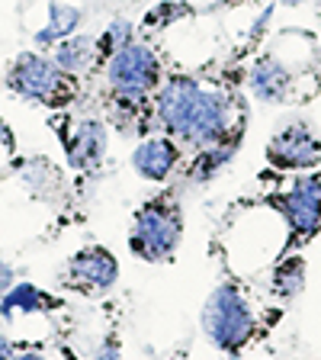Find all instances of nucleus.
<instances>
[{
    "mask_svg": "<svg viewBox=\"0 0 321 360\" xmlns=\"http://www.w3.org/2000/svg\"><path fill=\"white\" fill-rule=\"evenodd\" d=\"M202 331L225 354H238L254 338L257 319L235 283H218L202 306Z\"/></svg>",
    "mask_w": 321,
    "mask_h": 360,
    "instance_id": "1",
    "label": "nucleus"
},
{
    "mask_svg": "<svg viewBox=\"0 0 321 360\" xmlns=\"http://www.w3.org/2000/svg\"><path fill=\"white\" fill-rule=\"evenodd\" d=\"M180 238H183V212L171 196L142 202V210L132 219V235L129 248L142 261H171L177 255Z\"/></svg>",
    "mask_w": 321,
    "mask_h": 360,
    "instance_id": "2",
    "label": "nucleus"
},
{
    "mask_svg": "<svg viewBox=\"0 0 321 360\" xmlns=\"http://www.w3.org/2000/svg\"><path fill=\"white\" fill-rule=\"evenodd\" d=\"M74 81L77 77H67L52 58L36 52H22L7 75V84L13 94L42 106H67L77 90Z\"/></svg>",
    "mask_w": 321,
    "mask_h": 360,
    "instance_id": "3",
    "label": "nucleus"
},
{
    "mask_svg": "<svg viewBox=\"0 0 321 360\" xmlns=\"http://www.w3.org/2000/svg\"><path fill=\"white\" fill-rule=\"evenodd\" d=\"M106 87L122 100H148L161 87V61L148 45H126L106 58Z\"/></svg>",
    "mask_w": 321,
    "mask_h": 360,
    "instance_id": "4",
    "label": "nucleus"
},
{
    "mask_svg": "<svg viewBox=\"0 0 321 360\" xmlns=\"http://www.w3.org/2000/svg\"><path fill=\"white\" fill-rule=\"evenodd\" d=\"M235 112L238 103L235 97L222 94V90H206L202 87L199 100L193 106V116H190L187 129L180 135V142H187L190 148H209L218 142H232V129H235Z\"/></svg>",
    "mask_w": 321,
    "mask_h": 360,
    "instance_id": "5",
    "label": "nucleus"
},
{
    "mask_svg": "<svg viewBox=\"0 0 321 360\" xmlns=\"http://www.w3.org/2000/svg\"><path fill=\"white\" fill-rule=\"evenodd\" d=\"M273 206L283 212L286 225H289V245L296 241H308L321 232V174H302L273 196Z\"/></svg>",
    "mask_w": 321,
    "mask_h": 360,
    "instance_id": "6",
    "label": "nucleus"
},
{
    "mask_svg": "<svg viewBox=\"0 0 321 360\" xmlns=\"http://www.w3.org/2000/svg\"><path fill=\"white\" fill-rule=\"evenodd\" d=\"M267 161L280 171H312L321 165V142L308 126L296 122L277 132L267 145Z\"/></svg>",
    "mask_w": 321,
    "mask_h": 360,
    "instance_id": "7",
    "label": "nucleus"
},
{
    "mask_svg": "<svg viewBox=\"0 0 321 360\" xmlns=\"http://www.w3.org/2000/svg\"><path fill=\"white\" fill-rule=\"evenodd\" d=\"M65 277L74 290L93 292V296H97V292H106L116 286V280H119V261L112 257L110 248L90 245L67 261Z\"/></svg>",
    "mask_w": 321,
    "mask_h": 360,
    "instance_id": "8",
    "label": "nucleus"
},
{
    "mask_svg": "<svg viewBox=\"0 0 321 360\" xmlns=\"http://www.w3.org/2000/svg\"><path fill=\"white\" fill-rule=\"evenodd\" d=\"M199 94H202V84L193 81V77H171V81H164L161 87H157L155 116L173 139L183 135L190 116H193L196 100H199Z\"/></svg>",
    "mask_w": 321,
    "mask_h": 360,
    "instance_id": "9",
    "label": "nucleus"
},
{
    "mask_svg": "<svg viewBox=\"0 0 321 360\" xmlns=\"http://www.w3.org/2000/svg\"><path fill=\"white\" fill-rule=\"evenodd\" d=\"M180 165V145L164 135H151L132 151V167L151 184H164Z\"/></svg>",
    "mask_w": 321,
    "mask_h": 360,
    "instance_id": "10",
    "label": "nucleus"
},
{
    "mask_svg": "<svg viewBox=\"0 0 321 360\" xmlns=\"http://www.w3.org/2000/svg\"><path fill=\"white\" fill-rule=\"evenodd\" d=\"M67 165L74 171H90L97 167L106 155V126L100 120H84L74 126V132L65 139Z\"/></svg>",
    "mask_w": 321,
    "mask_h": 360,
    "instance_id": "11",
    "label": "nucleus"
},
{
    "mask_svg": "<svg viewBox=\"0 0 321 360\" xmlns=\"http://www.w3.org/2000/svg\"><path fill=\"white\" fill-rule=\"evenodd\" d=\"M247 84H251V94H254L257 100H263V103H286L296 77L289 75V68H286L283 61H277L273 55H263V58L251 68Z\"/></svg>",
    "mask_w": 321,
    "mask_h": 360,
    "instance_id": "12",
    "label": "nucleus"
},
{
    "mask_svg": "<svg viewBox=\"0 0 321 360\" xmlns=\"http://www.w3.org/2000/svg\"><path fill=\"white\" fill-rule=\"evenodd\" d=\"M52 61L67 77H81L100 61L97 42L90 36H67V39H61L58 45H52Z\"/></svg>",
    "mask_w": 321,
    "mask_h": 360,
    "instance_id": "13",
    "label": "nucleus"
},
{
    "mask_svg": "<svg viewBox=\"0 0 321 360\" xmlns=\"http://www.w3.org/2000/svg\"><path fill=\"white\" fill-rule=\"evenodd\" d=\"M48 306H55V300L39 290L36 283H13L7 290V296L0 300V315L13 319L16 312H45Z\"/></svg>",
    "mask_w": 321,
    "mask_h": 360,
    "instance_id": "14",
    "label": "nucleus"
},
{
    "mask_svg": "<svg viewBox=\"0 0 321 360\" xmlns=\"http://www.w3.org/2000/svg\"><path fill=\"white\" fill-rule=\"evenodd\" d=\"M81 20H84V13L77 7H67V4L55 0L52 7H48V26L36 32V42L39 45H58L61 39L74 36Z\"/></svg>",
    "mask_w": 321,
    "mask_h": 360,
    "instance_id": "15",
    "label": "nucleus"
},
{
    "mask_svg": "<svg viewBox=\"0 0 321 360\" xmlns=\"http://www.w3.org/2000/svg\"><path fill=\"white\" fill-rule=\"evenodd\" d=\"M232 158H235V145L232 142H218V145H209V148H199L193 167H190V177L193 180H209L212 174L222 171Z\"/></svg>",
    "mask_w": 321,
    "mask_h": 360,
    "instance_id": "16",
    "label": "nucleus"
},
{
    "mask_svg": "<svg viewBox=\"0 0 321 360\" xmlns=\"http://www.w3.org/2000/svg\"><path fill=\"white\" fill-rule=\"evenodd\" d=\"M302 283H306V264H302V257L283 261V267H277V274H273V290H277L283 300L299 296Z\"/></svg>",
    "mask_w": 321,
    "mask_h": 360,
    "instance_id": "17",
    "label": "nucleus"
},
{
    "mask_svg": "<svg viewBox=\"0 0 321 360\" xmlns=\"http://www.w3.org/2000/svg\"><path fill=\"white\" fill-rule=\"evenodd\" d=\"M135 39H132V22H126V20H116L112 26H106V32L97 39V55L100 58H110V55H116V52H122L126 45H132Z\"/></svg>",
    "mask_w": 321,
    "mask_h": 360,
    "instance_id": "18",
    "label": "nucleus"
},
{
    "mask_svg": "<svg viewBox=\"0 0 321 360\" xmlns=\"http://www.w3.org/2000/svg\"><path fill=\"white\" fill-rule=\"evenodd\" d=\"M10 286H13V270H10L7 261H0V300L7 296Z\"/></svg>",
    "mask_w": 321,
    "mask_h": 360,
    "instance_id": "19",
    "label": "nucleus"
},
{
    "mask_svg": "<svg viewBox=\"0 0 321 360\" xmlns=\"http://www.w3.org/2000/svg\"><path fill=\"white\" fill-rule=\"evenodd\" d=\"M97 360H122V357H119V351H116V345H103L97 354Z\"/></svg>",
    "mask_w": 321,
    "mask_h": 360,
    "instance_id": "20",
    "label": "nucleus"
},
{
    "mask_svg": "<svg viewBox=\"0 0 321 360\" xmlns=\"http://www.w3.org/2000/svg\"><path fill=\"white\" fill-rule=\"evenodd\" d=\"M13 357V345H10V338L0 331V360H10Z\"/></svg>",
    "mask_w": 321,
    "mask_h": 360,
    "instance_id": "21",
    "label": "nucleus"
},
{
    "mask_svg": "<svg viewBox=\"0 0 321 360\" xmlns=\"http://www.w3.org/2000/svg\"><path fill=\"white\" fill-rule=\"evenodd\" d=\"M10 360H45L42 354H32V351H20V354H13Z\"/></svg>",
    "mask_w": 321,
    "mask_h": 360,
    "instance_id": "22",
    "label": "nucleus"
},
{
    "mask_svg": "<svg viewBox=\"0 0 321 360\" xmlns=\"http://www.w3.org/2000/svg\"><path fill=\"white\" fill-rule=\"evenodd\" d=\"M286 7H299V4H306V0H283Z\"/></svg>",
    "mask_w": 321,
    "mask_h": 360,
    "instance_id": "23",
    "label": "nucleus"
}]
</instances>
